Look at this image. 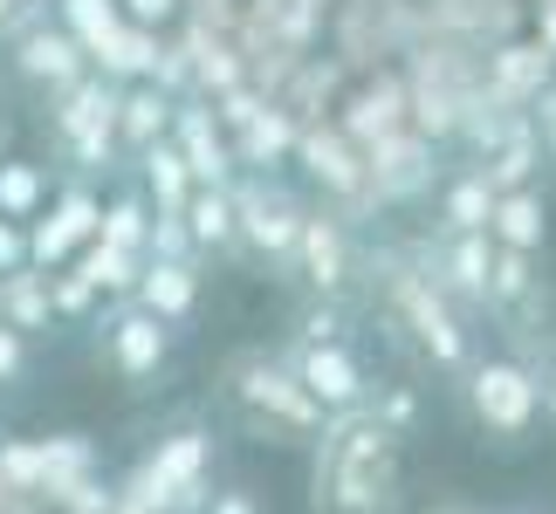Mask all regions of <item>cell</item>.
Returning <instances> with one entry per match:
<instances>
[{"instance_id":"1","label":"cell","mask_w":556,"mask_h":514,"mask_svg":"<svg viewBox=\"0 0 556 514\" xmlns=\"http://www.w3.org/2000/svg\"><path fill=\"white\" fill-rule=\"evenodd\" d=\"M309 446H316L309 460L316 514H392L399 507V433H384L365 404L330 412Z\"/></svg>"},{"instance_id":"2","label":"cell","mask_w":556,"mask_h":514,"mask_svg":"<svg viewBox=\"0 0 556 514\" xmlns=\"http://www.w3.org/2000/svg\"><path fill=\"white\" fill-rule=\"evenodd\" d=\"M227 391H233V404L248 412V425L262 439H282V446H295V439H316L324 433V404H316L303 384H295V371L289 363H275V357H262V350H241L227 363Z\"/></svg>"},{"instance_id":"3","label":"cell","mask_w":556,"mask_h":514,"mask_svg":"<svg viewBox=\"0 0 556 514\" xmlns=\"http://www.w3.org/2000/svg\"><path fill=\"white\" fill-rule=\"evenodd\" d=\"M384 309H392L399 330H413L426 363H440V371H467V363H475V336H467L460 309L433 288V274H426L419 261H392V268H384Z\"/></svg>"},{"instance_id":"4","label":"cell","mask_w":556,"mask_h":514,"mask_svg":"<svg viewBox=\"0 0 556 514\" xmlns=\"http://www.w3.org/2000/svg\"><path fill=\"white\" fill-rule=\"evenodd\" d=\"M467 412L488 439L516 446L536 433L543 419V377L516 357H488V363H467Z\"/></svg>"},{"instance_id":"5","label":"cell","mask_w":556,"mask_h":514,"mask_svg":"<svg viewBox=\"0 0 556 514\" xmlns=\"http://www.w3.org/2000/svg\"><path fill=\"white\" fill-rule=\"evenodd\" d=\"M227 200H233V241L254 247L262 261H282L289 268V247H295V227H303V200L275 179V171H233L227 179Z\"/></svg>"},{"instance_id":"6","label":"cell","mask_w":556,"mask_h":514,"mask_svg":"<svg viewBox=\"0 0 556 514\" xmlns=\"http://www.w3.org/2000/svg\"><path fill=\"white\" fill-rule=\"evenodd\" d=\"M117 82L111 76H97V69H83L70 90H55V138L70 144V158L83 171H111L117 165Z\"/></svg>"},{"instance_id":"7","label":"cell","mask_w":556,"mask_h":514,"mask_svg":"<svg viewBox=\"0 0 556 514\" xmlns=\"http://www.w3.org/2000/svg\"><path fill=\"white\" fill-rule=\"evenodd\" d=\"M206 466H213V433L206 425H179L173 439H159L138 460V487L159 501V514H200L206 494Z\"/></svg>"},{"instance_id":"8","label":"cell","mask_w":556,"mask_h":514,"mask_svg":"<svg viewBox=\"0 0 556 514\" xmlns=\"http://www.w3.org/2000/svg\"><path fill=\"white\" fill-rule=\"evenodd\" d=\"M289 268L309 282V295H330L344 303L351 274H357V254H351V227L337 206H309L303 227H295V247H289Z\"/></svg>"},{"instance_id":"9","label":"cell","mask_w":556,"mask_h":514,"mask_svg":"<svg viewBox=\"0 0 556 514\" xmlns=\"http://www.w3.org/2000/svg\"><path fill=\"white\" fill-rule=\"evenodd\" d=\"M433 179H440V144L419 131H392L365 152V185L378 206H413L433 192Z\"/></svg>"},{"instance_id":"10","label":"cell","mask_w":556,"mask_h":514,"mask_svg":"<svg viewBox=\"0 0 556 514\" xmlns=\"http://www.w3.org/2000/svg\"><path fill=\"white\" fill-rule=\"evenodd\" d=\"M289 158H303V171L324 185V200H337V206H378L371 185H365V152H357L337 124H303Z\"/></svg>"},{"instance_id":"11","label":"cell","mask_w":556,"mask_h":514,"mask_svg":"<svg viewBox=\"0 0 556 514\" xmlns=\"http://www.w3.org/2000/svg\"><path fill=\"white\" fill-rule=\"evenodd\" d=\"M282 363L295 371V384H303L324 412H351V404L371 398V377H365V363H357L351 343H295Z\"/></svg>"},{"instance_id":"12","label":"cell","mask_w":556,"mask_h":514,"mask_svg":"<svg viewBox=\"0 0 556 514\" xmlns=\"http://www.w3.org/2000/svg\"><path fill=\"white\" fill-rule=\"evenodd\" d=\"M97 220H103V200L97 192H83V185H70L62 200L49 206V220H28V268H70L83 247L97 241Z\"/></svg>"},{"instance_id":"13","label":"cell","mask_w":556,"mask_h":514,"mask_svg":"<svg viewBox=\"0 0 556 514\" xmlns=\"http://www.w3.org/2000/svg\"><path fill=\"white\" fill-rule=\"evenodd\" d=\"M549 82H556V55L543 49L536 35H529V41H495L488 62H481V90L495 103H508V111H529Z\"/></svg>"},{"instance_id":"14","label":"cell","mask_w":556,"mask_h":514,"mask_svg":"<svg viewBox=\"0 0 556 514\" xmlns=\"http://www.w3.org/2000/svg\"><path fill=\"white\" fill-rule=\"evenodd\" d=\"M165 138L179 144L192 185H227L233 179V144H227L220 124H213V103L206 97H179L173 103V131H165Z\"/></svg>"},{"instance_id":"15","label":"cell","mask_w":556,"mask_h":514,"mask_svg":"<svg viewBox=\"0 0 556 514\" xmlns=\"http://www.w3.org/2000/svg\"><path fill=\"white\" fill-rule=\"evenodd\" d=\"M97 323L111 330V363L124 377H159L165 371V357H173V323L144 316L138 303H111Z\"/></svg>"},{"instance_id":"16","label":"cell","mask_w":556,"mask_h":514,"mask_svg":"<svg viewBox=\"0 0 556 514\" xmlns=\"http://www.w3.org/2000/svg\"><path fill=\"white\" fill-rule=\"evenodd\" d=\"M488 261H495V241L488 233H446L433 261H419L433 274V288L460 309H488Z\"/></svg>"},{"instance_id":"17","label":"cell","mask_w":556,"mask_h":514,"mask_svg":"<svg viewBox=\"0 0 556 514\" xmlns=\"http://www.w3.org/2000/svg\"><path fill=\"white\" fill-rule=\"evenodd\" d=\"M90 69V55L76 49V35L70 28H49V21H35L28 35H14V76L21 82H35V90H70V82Z\"/></svg>"},{"instance_id":"18","label":"cell","mask_w":556,"mask_h":514,"mask_svg":"<svg viewBox=\"0 0 556 514\" xmlns=\"http://www.w3.org/2000/svg\"><path fill=\"white\" fill-rule=\"evenodd\" d=\"M337 131H344L357 152H371L378 138H392V131H405V76L399 69H384V76H371L365 90H357L344 111H337Z\"/></svg>"},{"instance_id":"19","label":"cell","mask_w":556,"mask_h":514,"mask_svg":"<svg viewBox=\"0 0 556 514\" xmlns=\"http://www.w3.org/2000/svg\"><path fill=\"white\" fill-rule=\"evenodd\" d=\"M488 241L508 254H543L549 247V200L536 185L495 192V213H488Z\"/></svg>"},{"instance_id":"20","label":"cell","mask_w":556,"mask_h":514,"mask_svg":"<svg viewBox=\"0 0 556 514\" xmlns=\"http://www.w3.org/2000/svg\"><path fill=\"white\" fill-rule=\"evenodd\" d=\"M295 131H303V124H295L282 103H262V111H254L241 131H227V144H233V171H275L289 152H295Z\"/></svg>"},{"instance_id":"21","label":"cell","mask_w":556,"mask_h":514,"mask_svg":"<svg viewBox=\"0 0 556 514\" xmlns=\"http://www.w3.org/2000/svg\"><path fill=\"white\" fill-rule=\"evenodd\" d=\"M488 309H495V316H516L522 330H536V309H543L536 254H508V247H495V261H488Z\"/></svg>"},{"instance_id":"22","label":"cell","mask_w":556,"mask_h":514,"mask_svg":"<svg viewBox=\"0 0 556 514\" xmlns=\"http://www.w3.org/2000/svg\"><path fill=\"white\" fill-rule=\"evenodd\" d=\"M131 303L144 316H159V323H186L200 309V274H192V261H144Z\"/></svg>"},{"instance_id":"23","label":"cell","mask_w":556,"mask_h":514,"mask_svg":"<svg viewBox=\"0 0 556 514\" xmlns=\"http://www.w3.org/2000/svg\"><path fill=\"white\" fill-rule=\"evenodd\" d=\"M152 62H159V28H138V21H117V28L97 41L90 69H97V76H111L117 90H124V82H144V76H152Z\"/></svg>"},{"instance_id":"24","label":"cell","mask_w":556,"mask_h":514,"mask_svg":"<svg viewBox=\"0 0 556 514\" xmlns=\"http://www.w3.org/2000/svg\"><path fill=\"white\" fill-rule=\"evenodd\" d=\"M138 171H144V206L165 213V220H179L186 200H192V171H186V158H179V144H173V138L144 144V152H138Z\"/></svg>"},{"instance_id":"25","label":"cell","mask_w":556,"mask_h":514,"mask_svg":"<svg viewBox=\"0 0 556 514\" xmlns=\"http://www.w3.org/2000/svg\"><path fill=\"white\" fill-rule=\"evenodd\" d=\"M173 131V97L152 90V82H124L117 97V144L124 152H144V144H159Z\"/></svg>"},{"instance_id":"26","label":"cell","mask_w":556,"mask_h":514,"mask_svg":"<svg viewBox=\"0 0 556 514\" xmlns=\"http://www.w3.org/2000/svg\"><path fill=\"white\" fill-rule=\"evenodd\" d=\"M35 466H41V487L35 494L55 507L62 487H76L83 474H97V446L83 433H55V439H35Z\"/></svg>"},{"instance_id":"27","label":"cell","mask_w":556,"mask_h":514,"mask_svg":"<svg viewBox=\"0 0 556 514\" xmlns=\"http://www.w3.org/2000/svg\"><path fill=\"white\" fill-rule=\"evenodd\" d=\"M0 323L35 336V330H55V309H49V274L41 268H14L0 274Z\"/></svg>"},{"instance_id":"28","label":"cell","mask_w":556,"mask_h":514,"mask_svg":"<svg viewBox=\"0 0 556 514\" xmlns=\"http://www.w3.org/2000/svg\"><path fill=\"white\" fill-rule=\"evenodd\" d=\"M536 165H543V138H536V124H522L508 144H495L488 158H475V179L488 192H516V185L536 179Z\"/></svg>"},{"instance_id":"29","label":"cell","mask_w":556,"mask_h":514,"mask_svg":"<svg viewBox=\"0 0 556 514\" xmlns=\"http://www.w3.org/2000/svg\"><path fill=\"white\" fill-rule=\"evenodd\" d=\"M83 282H90L97 295H111V303H131V288H138V268H144V254H124V247H111V241H90L70 261Z\"/></svg>"},{"instance_id":"30","label":"cell","mask_w":556,"mask_h":514,"mask_svg":"<svg viewBox=\"0 0 556 514\" xmlns=\"http://www.w3.org/2000/svg\"><path fill=\"white\" fill-rule=\"evenodd\" d=\"M179 220L192 233V247H206V254L241 247V241H233V200H227V185H192V200H186Z\"/></svg>"},{"instance_id":"31","label":"cell","mask_w":556,"mask_h":514,"mask_svg":"<svg viewBox=\"0 0 556 514\" xmlns=\"http://www.w3.org/2000/svg\"><path fill=\"white\" fill-rule=\"evenodd\" d=\"M49 206V171L28 165V158H0V220H41Z\"/></svg>"},{"instance_id":"32","label":"cell","mask_w":556,"mask_h":514,"mask_svg":"<svg viewBox=\"0 0 556 514\" xmlns=\"http://www.w3.org/2000/svg\"><path fill=\"white\" fill-rule=\"evenodd\" d=\"M488 213H495V192H488L475 171H460V179L440 192V227L446 233H488Z\"/></svg>"},{"instance_id":"33","label":"cell","mask_w":556,"mask_h":514,"mask_svg":"<svg viewBox=\"0 0 556 514\" xmlns=\"http://www.w3.org/2000/svg\"><path fill=\"white\" fill-rule=\"evenodd\" d=\"M144 233H152V206H144V192H117V200L103 206V220H97V241H111L124 254H144Z\"/></svg>"},{"instance_id":"34","label":"cell","mask_w":556,"mask_h":514,"mask_svg":"<svg viewBox=\"0 0 556 514\" xmlns=\"http://www.w3.org/2000/svg\"><path fill=\"white\" fill-rule=\"evenodd\" d=\"M55 8H62L55 28H70L83 55H97V41H103V35H111L117 21H124V14H117V0H55Z\"/></svg>"},{"instance_id":"35","label":"cell","mask_w":556,"mask_h":514,"mask_svg":"<svg viewBox=\"0 0 556 514\" xmlns=\"http://www.w3.org/2000/svg\"><path fill=\"white\" fill-rule=\"evenodd\" d=\"M365 412L384 425V433H413V425H419V391H413V384H384V391L378 398H365Z\"/></svg>"},{"instance_id":"36","label":"cell","mask_w":556,"mask_h":514,"mask_svg":"<svg viewBox=\"0 0 556 514\" xmlns=\"http://www.w3.org/2000/svg\"><path fill=\"white\" fill-rule=\"evenodd\" d=\"M0 487H8V494H35L41 487L35 439H0Z\"/></svg>"},{"instance_id":"37","label":"cell","mask_w":556,"mask_h":514,"mask_svg":"<svg viewBox=\"0 0 556 514\" xmlns=\"http://www.w3.org/2000/svg\"><path fill=\"white\" fill-rule=\"evenodd\" d=\"M97 303H103V295L83 282L76 268H49V309H55V316H90Z\"/></svg>"},{"instance_id":"38","label":"cell","mask_w":556,"mask_h":514,"mask_svg":"<svg viewBox=\"0 0 556 514\" xmlns=\"http://www.w3.org/2000/svg\"><path fill=\"white\" fill-rule=\"evenodd\" d=\"M192 233L186 220H165V213H152V233H144V261H192Z\"/></svg>"},{"instance_id":"39","label":"cell","mask_w":556,"mask_h":514,"mask_svg":"<svg viewBox=\"0 0 556 514\" xmlns=\"http://www.w3.org/2000/svg\"><path fill=\"white\" fill-rule=\"evenodd\" d=\"M295 343H344V303L316 295V303L303 309V323H295Z\"/></svg>"},{"instance_id":"40","label":"cell","mask_w":556,"mask_h":514,"mask_svg":"<svg viewBox=\"0 0 556 514\" xmlns=\"http://www.w3.org/2000/svg\"><path fill=\"white\" fill-rule=\"evenodd\" d=\"M55 507L62 514H111V480H103V474H83L76 487H62V494H55Z\"/></svg>"},{"instance_id":"41","label":"cell","mask_w":556,"mask_h":514,"mask_svg":"<svg viewBox=\"0 0 556 514\" xmlns=\"http://www.w3.org/2000/svg\"><path fill=\"white\" fill-rule=\"evenodd\" d=\"M124 21H138V28H165V21L186 14V0H117Z\"/></svg>"},{"instance_id":"42","label":"cell","mask_w":556,"mask_h":514,"mask_svg":"<svg viewBox=\"0 0 556 514\" xmlns=\"http://www.w3.org/2000/svg\"><path fill=\"white\" fill-rule=\"evenodd\" d=\"M28 377V336L0 323V384H21Z\"/></svg>"},{"instance_id":"43","label":"cell","mask_w":556,"mask_h":514,"mask_svg":"<svg viewBox=\"0 0 556 514\" xmlns=\"http://www.w3.org/2000/svg\"><path fill=\"white\" fill-rule=\"evenodd\" d=\"M28 268V227L21 220H0V274Z\"/></svg>"},{"instance_id":"44","label":"cell","mask_w":556,"mask_h":514,"mask_svg":"<svg viewBox=\"0 0 556 514\" xmlns=\"http://www.w3.org/2000/svg\"><path fill=\"white\" fill-rule=\"evenodd\" d=\"M206 514H262V507H254L248 487H227V494H213V501H206Z\"/></svg>"},{"instance_id":"45","label":"cell","mask_w":556,"mask_h":514,"mask_svg":"<svg viewBox=\"0 0 556 514\" xmlns=\"http://www.w3.org/2000/svg\"><path fill=\"white\" fill-rule=\"evenodd\" d=\"M536 41L556 55V0H536Z\"/></svg>"},{"instance_id":"46","label":"cell","mask_w":556,"mask_h":514,"mask_svg":"<svg viewBox=\"0 0 556 514\" xmlns=\"http://www.w3.org/2000/svg\"><path fill=\"white\" fill-rule=\"evenodd\" d=\"M419 514H481V507H467V501H426Z\"/></svg>"},{"instance_id":"47","label":"cell","mask_w":556,"mask_h":514,"mask_svg":"<svg viewBox=\"0 0 556 514\" xmlns=\"http://www.w3.org/2000/svg\"><path fill=\"white\" fill-rule=\"evenodd\" d=\"M536 377H543V404H549L556 398V350H549V371H536Z\"/></svg>"},{"instance_id":"48","label":"cell","mask_w":556,"mask_h":514,"mask_svg":"<svg viewBox=\"0 0 556 514\" xmlns=\"http://www.w3.org/2000/svg\"><path fill=\"white\" fill-rule=\"evenodd\" d=\"M14 8H41V0H8V14H14Z\"/></svg>"},{"instance_id":"49","label":"cell","mask_w":556,"mask_h":514,"mask_svg":"<svg viewBox=\"0 0 556 514\" xmlns=\"http://www.w3.org/2000/svg\"><path fill=\"white\" fill-rule=\"evenodd\" d=\"M0 501H8V487H0Z\"/></svg>"}]
</instances>
